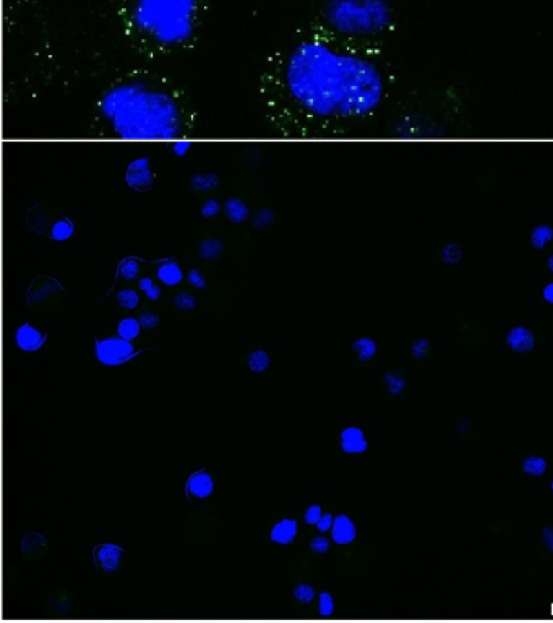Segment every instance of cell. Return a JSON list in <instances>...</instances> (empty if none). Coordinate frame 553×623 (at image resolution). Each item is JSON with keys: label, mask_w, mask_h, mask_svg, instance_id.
I'll return each instance as SVG.
<instances>
[{"label": "cell", "mask_w": 553, "mask_h": 623, "mask_svg": "<svg viewBox=\"0 0 553 623\" xmlns=\"http://www.w3.org/2000/svg\"><path fill=\"white\" fill-rule=\"evenodd\" d=\"M387 93L378 60L324 30L302 35L278 50L260 85L271 127L292 137L370 117Z\"/></svg>", "instance_id": "cell-1"}, {"label": "cell", "mask_w": 553, "mask_h": 623, "mask_svg": "<svg viewBox=\"0 0 553 623\" xmlns=\"http://www.w3.org/2000/svg\"><path fill=\"white\" fill-rule=\"evenodd\" d=\"M96 119L104 135L119 140H184L197 128V114L182 90L148 73L110 83L97 97Z\"/></svg>", "instance_id": "cell-2"}, {"label": "cell", "mask_w": 553, "mask_h": 623, "mask_svg": "<svg viewBox=\"0 0 553 623\" xmlns=\"http://www.w3.org/2000/svg\"><path fill=\"white\" fill-rule=\"evenodd\" d=\"M208 0H120L125 35L148 57H164L193 48Z\"/></svg>", "instance_id": "cell-3"}, {"label": "cell", "mask_w": 553, "mask_h": 623, "mask_svg": "<svg viewBox=\"0 0 553 623\" xmlns=\"http://www.w3.org/2000/svg\"><path fill=\"white\" fill-rule=\"evenodd\" d=\"M322 28L342 41H369L391 30V0H324L320 8Z\"/></svg>", "instance_id": "cell-4"}, {"label": "cell", "mask_w": 553, "mask_h": 623, "mask_svg": "<svg viewBox=\"0 0 553 623\" xmlns=\"http://www.w3.org/2000/svg\"><path fill=\"white\" fill-rule=\"evenodd\" d=\"M96 357L102 365H122L137 356V349L132 341L117 336L96 339Z\"/></svg>", "instance_id": "cell-5"}, {"label": "cell", "mask_w": 553, "mask_h": 623, "mask_svg": "<svg viewBox=\"0 0 553 623\" xmlns=\"http://www.w3.org/2000/svg\"><path fill=\"white\" fill-rule=\"evenodd\" d=\"M155 169L150 156H138L132 160L125 167L124 182L135 192H150L155 187Z\"/></svg>", "instance_id": "cell-6"}, {"label": "cell", "mask_w": 553, "mask_h": 623, "mask_svg": "<svg viewBox=\"0 0 553 623\" xmlns=\"http://www.w3.org/2000/svg\"><path fill=\"white\" fill-rule=\"evenodd\" d=\"M65 292L64 286L52 276H38L31 282L26 291V304L35 307L52 299L54 296Z\"/></svg>", "instance_id": "cell-7"}, {"label": "cell", "mask_w": 553, "mask_h": 623, "mask_svg": "<svg viewBox=\"0 0 553 623\" xmlns=\"http://www.w3.org/2000/svg\"><path fill=\"white\" fill-rule=\"evenodd\" d=\"M124 548L117 546V544H99L95 550H93V557H95L96 565L99 566V570L104 573H114L120 568V562H122Z\"/></svg>", "instance_id": "cell-8"}, {"label": "cell", "mask_w": 553, "mask_h": 623, "mask_svg": "<svg viewBox=\"0 0 553 623\" xmlns=\"http://www.w3.org/2000/svg\"><path fill=\"white\" fill-rule=\"evenodd\" d=\"M48 341V334L39 332L38 328L32 327L31 323H23L15 332V343L21 351L25 352H36L44 346Z\"/></svg>", "instance_id": "cell-9"}, {"label": "cell", "mask_w": 553, "mask_h": 623, "mask_svg": "<svg viewBox=\"0 0 553 623\" xmlns=\"http://www.w3.org/2000/svg\"><path fill=\"white\" fill-rule=\"evenodd\" d=\"M357 528L347 515L334 516V524L331 528V541L338 546H349L356 541Z\"/></svg>", "instance_id": "cell-10"}, {"label": "cell", "mask_w": 553, "mask_h": 623, "mask_svg": "<svg viewBox=\"0 0 553 623\" xmlns=\"http://www.w3.org/2000/svg\"><path fill=\"white\" fill-rule=\"evenodd\" d=\"M222 215L232 224L239 226L250 221L252 213H250V207L245 200H242L240 197H227L222 202Z\"/></svg>", "instance_id": "cell-11"}, {"label": "cell", "mask_w": 553, "mask_h": 623, "mask_svg": "<svg viewBox=\"0 0 553 623\" xmlns=\"http://www.w3.org/2000/svg\"><path fill=\"white\" fill-rule=\"evenodd\" d=\"M341 448L347 454H362L367 452L369 443H367L364 430L359 427H346L341 432Z\"/></svg>", "instance_id": "cell-12"}, {"label": "cell", "mask_w": 553, "mask_h": 623, "mask_svg": "<svg viewBox=\"0 0 553 623\" xmlns=\"http://www.w3.org/2000/svg\"><path fill=\"white\" fill-rule=\"evenodd\" d=\"M215 490V481L211 474L206 471H198L192 474L187 481V494L195 497V499H208Z\"/></svg>", "instance_id": "cell-13"}, {"label": "cell", "mask_w": 553, "mask_h": 623, "mask_svg": "<svg viewBox=\"0 0 553 623\" xmlns=\"http://www.w3.org/2000/svg\"><path fill=\"white\" fill-rule=\"evenodd\" d=\"M506 344L514 352H529L532 351L536 338L534 333L526 327H514L506 334Z\"/></svg>", "instance_id": "cell-14"}, {"label": "cell", "mask_w": 553, "mask_h": 623, "mask_svg": "<svg viewBox=\"0 0 553 623\" xmlns=\"http://www.w3.org/2000/svg\"><path fill=\"white\" fill-rule=\"evenodd\" d=\"M187 274L184 273V269L180 268V265L172 260V262H162L159 267L156 268V278L159 280L161 285L167 287H175L185 280Z\"/></svg>", "instance_id": "cell-15"}, {"label": "cell", "mask_w": 553, "mask_h": 623, "mask_svg": "<svg viewBox=\"0 0 553 623\" xmlns=\"http://www.w3.org/2000/svg\"><path fill=\"white\" fill-rule=\"evenodd\" d=\"M297 533H299V524H297L295 519L284 518L274 524L271 533H269V539L273 542L280 544V546H289L295 539Z\"/></svg>", "instance_id": "cell-16"}, {"label": "cell", "mask_w": 553, "mask_h": 623, "mask_svg": "<svg viewBox=\"0 0 553 623\" xmlns=\"http://www.w3.org/2000/svg\"><path fill=\"white\" fill-rule=\"evenodd\" d=\"M190 189L200 193H210L220 189L221 178L216 172H195L188 179Z\"/></svg>", "instance_id": "cell-17"}, {"label": "cell", "mask_w": 553, "mask_h": 623, "mask_svg": "<svg viewBox=\"0 0 553 623\" xmlns=\"http://www.w3.org/2000/svg\"><path fill=\"white\" fill-rule=\"evenodd\" d=\"M77 232V224L70 216H60L50 224L49 229V239L54 242H65L70 240Z\"/></svg>", "instance_id": "cell-18"}, {"label": "cell", "mask_w": 553, "mask_h": 623, "mask_svg": "<svg viewBox=\"0 0 553 623\" xmlns=\"http://www.w3.org/2000/svg\"><path fill=\"white\" fill-rule=\"evenodd\" d=\"M197 253L203 262H216L224 253V244L216 237H204V239L200 240Z\"/></svg>", "instance_id": "cell-19"}, {"label": "cell", "mask_w": 553, "mask_h": 623, "mask_svg": "<svg viewBox=\"0 0 553 623\" xmlns=\"http://www.w3.org/2000/svg\"><path fill=\"white\" fill-rule=\"evenodd\" d=\"M529 242H531L532 249L543 250L553 242V227L547 222H541L536 224L529 232Z\"/></svg>", "instance_id": "cell-20"}, {"label": "cell", "mask_w": 553, "mask_h": 623, "mask_svg": "<svg viewBox=\"0 0 553 623\" xmlns=\"http://www.w3.org/2000/svg\"><path fill=\"white\" fill-rule=\"evenodd\" d=\"M276 221H278L276 211L268 207L258 208V210L253 211L252 216H250V224H252L253 229L257 231L271 229V227L276 224Z\"/></svg>", "instance_id": "cell-21"}, {"label": "cell", "mask_w": 553, "mask_h": 623, "mask_svg": "<svg viewBox=\"0 0 553 623\" xmlns=\"http://www.w3.org/2000/svg\"><path fill=\"white\" fill-rule=\"evenodd\" d=\"M464 258V250L458 242H448L445 244L440 250V260L448 267H454V265L461 263Z\"/></svg>", "instance_id": "cell-22"}, {"label": "cell", "mask_w": 553, "mask_h": 623, "mask_svg": "<svg viewBox=\"0 0 553 623\" xmlns=\"http://www.w3.org/2000/svg\"><path fill=\"white\" fill-rule=\"evenodd\" d=\"M142 329L143 328H142L140 322H138V318H133V317H125L120 320L117 325V334L120 338L127 339V341H133V339H137L138 336H140Z\"/></svg>", "instance_id": "cell-23"}, {"label": "cell", "mask_w": 553, "mask_h": 623, "mask_svg": "<svg viewBox=\"0 0 553 623\" xmlns=\"http://www.w3.org/2000/svg\"><path fill=\"white\" fill-rule=\"evenodd\" d=\"M352 351L362 362L371 361L376 354V343L371 338H359L352 343Z\"/></svg>", "instance_id": "cell-24"}, {"label": "cell", "mask_w": 553, "mask_h": 623, "mask_svg": "<svg viewBox=\"0 0 553 623\" xmlns=\"http://www.w3.org/2000/svg\"><path fill=\"white\" fill-rule=\"evenodd\" d=\"M140 271H142L140 263H138V260L133 258V257L124 258L122 262H120L119 268H117V274H119L120 278H122L124 281H127V282H132L135 280H138V278H140Z\"/></svg>", "instance_id": "cell-25"}, {"label": "cell", "mask_w": 553, "mask_h": 623, "mask_svg": "<svg viewBox=\"0 0 553 623\" xmlns=\"http://www.w3.org/2000/svg\"><path fill=\"white\" fill-rule=\"evenodd\" d=\"M115 302L120 309L125 310H135L138 305H140V294L138 291L132 289V287H125V289L119 291L117 296H115Z\"/></svg>", "instance_id": "cell-26"}, {"label": "cell", "mask_w": 553, "mask_h": 623, "mask_svg": "<svg viewBox=\"0 0 553 623\" xmlns=\"http://www.w3.org/2000/svg\"><path fill=\"white\" fill-rule=\"evenodd\" d=\"M383 385L389 394L398 396L406 390V378L399 372H387L383 376Z\"/></svg>", "instance_id": "cell-27"}, {"label": "cell", "mask_w": 553, "mask_h": 623, "mask_svg": "<svg viewBox=\"0 0 553 623\" xmlns=\"http://www.w3.org/2000/svg\"><path fill=\"white\" fill-rule=\"evenodd\" d=\"M247 364H249V369L252 370V372H264L269 367V364H271V357H269V354L266 351H263V349H257V351H252L249 354V357H247Z\"/></svg>", "instance_id": "cell-28"}, {"label": "cell", "mask_w": 553, "mask_h": 623, "mask_svg": "<svg viewBox=\"0 0 553 623\" xmlns=\"http://www.w3.org/2000/svg\"><path fill=\"white\" fill-rule=\"evenodd\" d=\"M523 471L534 477L542 476V474L547 471V461L542 457H529L524 459Z\"/></svg>", "instance_id": "cell-29"}, {"label": "cell", "mask_w": 553, "mask_h": 623, "mask_svg": "<svg viewBox=\"0 0 553 623\" xmlns=\"http://www.w3.org/2000/svg\"><path fill=\"white\" fill-rule=\"evenodd\" d=\"M172 304H174L175 309L180 312H190V310L197 309L198 302H197V297H195L192 292L182 291V292H179V294L174 296Z\"/></svg>", "instance_id": "cell-30"}, {"label": "cell", "mask_w": 553, "mask_h": 623, "mask_svg": "<svg viewBox=\"0 0 553 623\" xmlns=\"http://www.w3.org/2000/svg\"><path fill=\"white\" fill-rule=\"evenodd\" d=\"M222 213V203L217 198L204 200L202 208H200V216L204 220H215Z\"/></svg>", "instance_id": "cell-31"}, {"label": "cell", "mask_w": 553, "mask_h": 623, "mask_svg": "<svg viewBox=\"0 0 553 623\" xmlns=\"http://www.w3.org/2000/svg\"><path fill=\"white\" fill-rule=\"evenodd\" d=\"M39 547H44V537L38 533H31L23 537L21 541V552L25 555H30L32 552H38Z\"/></svg>", "instance_id": "cell-32"}, {"label": "cell", "mask_w": 553, "mask_h": 623, "mask_svg": "<svg viewBox=\"0 0 553 623\" xmlns=\"http://www.w3.org/2000/svg\"><path fill=\"white\" fill-rule=\"evenodd\" d=\"M292 594H294L295 601H299L300 604H312L315 599H317V593H315L313 586H310L307 583L297 584L294 588V593Z\"/></svg>", "instance_id": "cell-33"}, {"label": "cell", "mask_w": 553, "mask_h": 623, "mask_svg": "<svg viewBox=\"0 0 553 623\" xmlns=\"http://www.w3.org/2000/svg\"><path fill=\"white\" fill-rule=\"evenodd\" d=\"M334 599L329 593L323 591L318 594V613L322 617H331L334 613Z\"/></svg>", "instance_id": "cell-34"}, {"label": "cell", "mask_w": 553, "mask_h": 623, "mask_svg": "<svg viewBox=\"0 0 553 623\" xmlns=\"http://www.w3.org/2000/svg\"><path fill=\"white\" fill-rule=\"evenodd\" d=\"M185 280H187L188 285L197 291H204L208 286L206 278L203 276V273L200 271V269H195V268L190 269V271L187 273V276H185Z\"/></svg>", "instance_id": "cell-35"}, {"label": "cell", "mask_w": 553, "mask_h": 623, "mask_svg": "<svg viewBox=\"0 0 553 623\" xmlns=\"http://www.w3.org/2000/svg\"><path fill=\"white\" fill-rule=\"evenodd\" d=\"M411 351H412V356L416 357V359H419V361L425 359L430 352V341L427 338L416 339V341L412 343Z\"/></svg>", "instance_id": "cell-36"}, {"label": "cell", "mask_w": 553, "mask_h": 623, "mask_svg": "<svg viewBox=\"0 0 553 623\" xmlns=\"http://www.w3.org/2000/svg\"><path fill=\"white\" fill-rule=\"evenodd\" d=\"M138 322H140L143 329H156L157 327H159L161 318H159V315L155 314V312L146 310V312H143V314H140Z\"/></svg>", "instance_id": "cell-37"}, {"label": "cell", "mask_w": 553, "mask_h": 623, "mask_svg": "<svg viewBox=\"0 0 553 623\" xmlns=\"http://www.w3.org/2000/svg\"><path fill=\"white\" fill-rule=\"evenodd\" d=\"M310 548H312L315 553H327L329 548H331V541H329L328 537H324L323 534H320V536H315L312 541H310Z\"/></svg>", "instance_id": "cell-38"}, {"label": "cell", "mask_w": 553, "mask_h": 623, "mask_svg": "<svg viewBox=\"0 0 553 623\" xmlns=\"http://www.w3.org/2000/svg\"><path fill=\"white\" fill-rule=\"evenodd\" d=\"M322 516H323L322 506H320V505H310L309 508H307L305 515H304V521L307 524H310V526H315V524L320 521V518H322Z\"/></svg>", "instance_id": "cell-39"}, {"label": "cell", "mask_w": 553, "mask_h": 623, "mask_svg": "<svg viewBox=\"0 0 553 623\" xmlns=\"http://www.w3.org/2000/svg\"><path fill=\"white\" fill-rule=\"evenodd\" d=\"M171 150L174 153V156L185 157L190 153V150H192V142L187 140V138H184V140H175L174 145L171 146Z\"/></svg>", "instance_id": "cell-40"}, {"label": "cell", "mask_w": 553, "mask_h": 623, "mask_svg": "<svg viewBox=\"0 0 553 623\" xmlns=\"http://www.w3.org/2000/svg\"><path fill=\"white\" fill-rule=\"evenodd\" d=\"M333 524H334V516L331 513H323L322 518H320V521L315 524V526H317L318 533L324 534V533H331Z\"/></svg>", "instance_id": "cell-41"}, {"label": "cell", "mask_w": 553, "mask_h": 623, "mask_svg": "<svg viewBox=\"0 0 553 623\" xmlns=\"http://www.w3.org/2000/svg\"><path fill=\"white\" fill-rule=\"evenodd\" d=\"M542 541H543V544H545L547 550L553 553V528H552V526L543 528V531H542Z\"/></svg>", "instance_id": "cell-42"}, {"label": "cell", "mask_w": 553, "mask_h": 623, "mask_svg": "<svg viewBox=\"0 0 553 623\" xmlns=\"http://www.w3.org/2000/svg\"><path fill=\"white\" fill-rule=\"evenodd\" d=\"M155 285H156V282L153 281V278H150V276H143V278H140V280H138V289H140L143 294L150 291Z\"/></svg>", "instance_id": "cell-43"}, {"label": "cell", "mask_w": 553, "mask_h": 623, "mask_svg": "<svg viewBox=\"0 0 553 623\" xmlns=\"http://www.w3.org/2000/svg\"><path fill=\"white\" fill-rule=\"evenodd\" d=\"M145 296H146V299L148 300H151V302H156V300H159L161 297H162V289H161V286H157V285H155L151 287L150 291L148 292H145Z\"/></svg>", "instance_id": "cell-44"}, {"label": "cell", "mask_w": 553, "mask_h": 623, "mask_svg": "<svg viewBox=\"0 0 553 623\" xmlns=\"http://www.w3.org/2000/svg\"><path fill=\"white\" fill-rule=\"evenodd\" d=\"M542 297H543V300L547 302V304H552V305H553V281H552V282H548V285H547L545 287H543Z\"/></svg>", "instance_id": "cell-45"}, {"label": "cell", "mask_w": 553, "mask_h": 623, "mask_svg": "<svg viewBox=\"0 0 553 623\" xmlns=\"http://www.w3.org/2000/svg\"><path fill=\"white\" fill-rule=\"evenodd\" d=\"M547 268L550 269V273L553 274V252L548 255V258H547Z\"/></svg>", "instance_id": "cell-46"}, {"label": "cell", "mask_w": 553, "mask_h": 623, "mask_svg": "<svg viewBox=\"0 0 553 623\" xmlns=\"http://www.w3.org/2000/svg\"><path fill=\"white\" fill-rule=\"evenodd\" d=\"M550 489H552V492H553V481H552V483H550Z\"/></svg>", "instance_id": "cell-47"}]
</instances>
